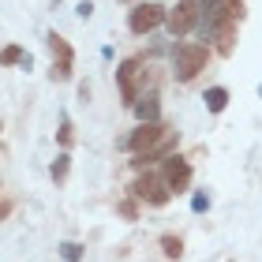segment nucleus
Wrapping results in <instances>:
<instances>
[{
	"mask_svg": "<svg viewBox=\"0 0 262 262\" xmlns=\"http://www.w3.org/2000/svg\"><path fill=\"white\" fill-rule=\"evenodd\" d=\"M202 101H206L210 113H225V105H229V90H225V86H210Z\"/></svg>",
	"mask_w": 262,
	"mask_h": 262,
	"instance_id": "obj_10",
	"label": "nucleus"
},
{
	"mask_svg": "<svg viewBox=\"0 0 262 262\" xmlns=\"http://www.w3.org/2000/svg\"><path fill=\"white\" fill-rule=\"evenodd\" d=\"M131 195L135 199H142L146 206H165V202L172 199V187L165 184V176H139L135 184H131Z\"/></svg>",
	"mask_w": 262,
	"mask_h": 262,
	"instance_id": "obj_2",
	"label": "nucleus"
},
{
	"mask_svg": "<svg viewBox=\"0 0 262 262\" xmlns=\"http://www.w3.org/2000/svg\"><path fill=\"white\" fill-rule=\"evenodd\" d=\"M206 206H210V199H206V195H202V191H199V195L191 199V210H195V213H202V210H206Z\"/></svg>",
	"mask_w": 262,
	"mask_h": 262,
	"instance_id": "obj_17",
	"label": "nucleus"
},
{
	"mask_svg": "<svg viewBox=\"0 0 262 262\" xmlns=\"http://www.w3.org/2000/svg\"><path fill=\"white\" fill-rule=\"evenodd\" d=\"M60 258H64V262H79V258H82V247H79L75 240L60 244Z\"/></svg>",
	"mask_w": 262,
	"mask_h": 262,
	"instance_id": "obj_14",
	"label": "nucleus"
},
{
	"mask_svg": "<svg viewBox=\"0 0 262 262\" xmlns=\"http://www.w3.org/2000/svg\"><path fill=\"white\" fill-rule=\"evenodd\" d=\"M176 142H180V131H172V127H169V135H165V139L158 142V146H154V150H146V154H135V161H131V165H135V169H146V165H150V161H161V158H172V150H176Z\"/></svg>",
	"mask_w": 262,
	"mask_h": 262,
	"instance_id": "obj_9",
	"label": "nucleus"
},
{
	"mask_svg": "<svg viewBox=\"0 0 262 262\" xmlns=\"http://www.w3.org/2000/svg\"><path fill=\"white\" fill-rule=\"evenodd\" d=\"M60 142L71 146V120H68V116H64V124H60Z\"/></svg>",
	"mask_w": 262,
	"mask_h": 262,
	"instance_id": "obj_18",
	"label": "nucleus"
},
{
	"mask_svg": "<svg viewBox=\"0 0 262 262\" xmlns=\"http://www.w3.org/2000/svg\"><path fill=\"white\" fill-rule=\"evenodd\" d=\"M30 64V56H23V49H19V45H8V49H4V64L11 68V64Z\"/></svg>",
	"mask_w": 262,
	"mask_h": 262,
	"instance_id": "obj_15",
	"label": "nucleus"
},
{
	"mask_svg": "<svg viewBox=\"0 0 262 262\" xmlns=\"http://www.w3.org/2000/svg\"><path fill=\"white\" fill-rule=\"evenodd\" d=\"M135 113H139V120L142 124H150V120H158V98H154V94H150V98H139V105H135Z\"/></svg>",
	"mask_w": 262,
	"mask_h": 262,
	"instance_id": "obj_11",
	"label": "nucleus"
},
{
	"mask_svg": "<svg viewBox=\"0 0 262 262\" xmlns=\"http://www.w3.org/2000/svg\"><path fill=\"white\" fill-rule=\"evenodd\" d=\"M206 64H210V49L199 45V41H180L172 49V68H176V79L180 82H191Z\"/></svg>",
	"mask_w": 262,
	"mask_h": 262,
	"instance_id": "obj_1",
	"label": "nucleus"
},
{
	"mask_svg": "<svg viewBox=\"0 0 262 262\" xmlns=\"http://www.w3.org/2000/svg\"><path fill=\"white\" fill-rule=\"evenodd\" d=\"M202 19V4L199 0H176V8L169 11V30L172 38H184V34H191Z\"/></svg>",
	"mask_w": 262,
	"mask_h": 262,
	"instance_id": "obj_3",
	"label": "nucleus"
},
{
	"mask_svg": "<svg viewBox=\"0 0 262 262\" xmlns=\"http://www.w3.org/2000/svg\"><path fill=\"white\" fill-rule=\"evenodd\" d=\"M120 213H124L127 221H135V217H139V206H135L131 199H124V202H120Z\"/></svg>",
	"mask_w": 262,
	"mask_h": 262,
	"instance_id": "obj_16",
	"label": "nucleus"
},
{
	"mask_svg": "<svg viewBox=\"0 0 262 262\" xmlns=\"http://www.w3.org/2000/svg\"><path fill=\"white\" fill-rule=\"evenodd\" d=\"M165 135H169V127L158 124V120H150V124H139V127H135V135H127L120 146H124V150H135V154H146V150L158 146Z\"/></svg>",
	"mask_w": 262,
	"mask_h": 262,
	"instance_id": "obj_6",
	"label": "nucleus"
},
{
	"mask_svg": "<svg viewBox=\"0 0 262 262\" xmlns=\"http://www.w3.org/2000/svg\"><path fill=\"white\" fill-rule=\"evenodd\" d=\"M161 251L169 258H180L184 255V240H180V236H161Z\"/></svg>",
	"mask_w": 262,
	"mask_h": 262,
	"instance_id": "obj_12",
	"label": "nucleus"
},
{
	"mask_svg": "<svg viewBox=\"0 0 262 262\" xmlns=\"http://www.w3.org/2000/svg\"><path fill=\"white\" fill-rule=\"evenodd\" d=\"M139 79H146V71H142V60H124L120 68H116V82H120V98H124V105H131L135 109L139 105Z\"/></svg>",
	"mask_w": 262,
	"mask_h": 262,
	"instance_id": "obj_4",
	"label": "nucleus"
},
{
	"mask_svg": "<svg viewBox=\"0 0 262 262\" xmlns=\"http://www.w3.org/2000/svg\"><path fill=\"white\" fill-rule=\"evenodd\" d=\"M161 23H169V11L161 4H139V8H131V15H127L131 34H150V30H158Z\"/></svg>",
	"mask_w": 262,
	"mask_h": 262,
	"instance_id": "obj_5",
	"label": "nucleus"
},
{
	"mask_svg": "<svg viewBox=\"0 0 262 262\" xmlns=\"http://www.w3.org/2000/svg\"><path fill=\"white\" fill-rule=\"evenodd\" d=\"M68 169H71V158H68V154H60V158L53 161V169H49V172H53V180H56V184H64V180H68Z\"/></svg>",
	"mask_w": 262,
	"mask_h": 262,
	"instance_id": "obj_13",
	"label": "nucleus"
},
{
	"mask_svg": "<svg viewBox=\"0 0 262 262\" xmlns=\"http://www.w3.org/2000/svg\"><path fill=\"white\" fill-rule=\"evenodd\" d=\"M161 176H165V184L180 195V191H187V184H191V165H187L180 154H172V158H165V172Z\"/></svg>",
	"mask_w": 262,
	"mask_h": 262,
	"instance_id": "obj_8",
	"label": "nucleus"
},
{
	"mask_svg": "<svg viewBox=\"0 0 262 262\" xmlns=\"http://www.w3.org/2000/svg\"><path fill=\"white\" fill-rule=\"evenodd\" d=\"M49 49H53V79H71V64H75V53L60 34H49Z\"/></svg>",
	"mask_w": 262,
	"mask_h": 262,
	"instance_id": "obj_7",
	"label": "nucleus"
}]
</instances>
